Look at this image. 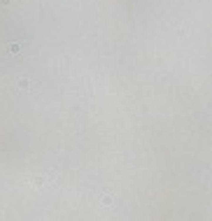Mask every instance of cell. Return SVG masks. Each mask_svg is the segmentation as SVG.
Listing matches in <instances>:
<instances>
[{
  "mask_svg": "<svg viewBox=\"0 0 212 221\" xmlns=\"http://www.w3.org/2000/svg\"><path fill=\"white\" fill-rule=\"evenodd\" d=\"M28 86V79H19V89H26Z\"/></svg>",
  "mask_w": 212,
  "mask_h": 221,
  "instance_id": "cell-1",
  "label": "cell"
}]
</instances>
